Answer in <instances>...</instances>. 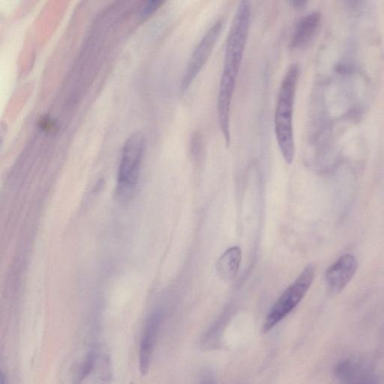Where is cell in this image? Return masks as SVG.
I'll return each mask as SVG.
<instances>
[{
  "label": "cell",
  "instance_id": "3",
  "mask_svg": "<svg viewBox=\"0 0 384 384\" xmlns=\"http://www.w3.org/2000/svg\"><path fill=\"white\" fill-rule=\"evenodd\" d=\"M145 137L141 132L131 135L122 151L117 178V193L128 198L133 194L139 179L145 150Z\"/></svg>",
  "mask_w": 384,
  "mask_h": 384
},
{
  "label": "cell",
  "instance_id": "15",
  "mask_svg": "<svg viewBox=\"0 0 384 384\" xmlns=\"http://www.w3.org/2000/svg\"><path fill=\"white\" fill-rule=\"evenodd\" d=\"M200 384H215L214 381L211 378H205L204 381H202Z\"/></svg>",
  "mask_w": 384,
  "mask_h": 384
},
{
  "label": "cell",
  "instance_id": "14",
  "mask_svg": "<svg viewBox=\"0 0 384 384\" xmlns=\"http://www.w3.org/2000/svg\"><path fill=\"white\" fill-rule=\"evenodd\" d=\"M0 384H8L3 372H1V374H0Z\"/></svg>",
  "mask_w": 384,
  "mask_h": 384
},
{
  "label": "cell",
  "instance_id": "5",
  "mask_svg": "<svg viewBox=\"0 0 384 384\" xmlns=\"http://www.w3.org/2000/svg\"><path fill=\"white\" fill-rule=\"evenodd\" d=\"M223 25L224 22L222 19L217 20L198 44L182 77L180 82L182 93L187 91L206 65L209 58L211 57L217 41L220 37Z\"/></svg>",
  "mask_w": 384,
  "mask_h": 384
},
{
  "label": "cell",
  "instance_id": "4",
  "mask_svg": "<svg viewBox=\"0 0 384 384\" xmlns=\"http://www.w3.org/2000/svg\"><path fill=\"white\" fill-rule=\"evenodd\" d=\"M316 267H305L294 282L287 288L269 310L263 329L269 332L280 323L300 304L310 289L315 278Z\"/></svg>",
  "mask_w": 384,
  "mask_h": 384
},
{
  "label": "cell",
  "instance_id": "2",
  "mask_svg": "<svg viewBox=\"0 0 384 384\" xmlns=\"http://www.w3.org/2000/svg\"><path fill=\"white\" fill-rule=\"evenodd\" d=\"M300 75L299 64H293L287 68L279 87L274 115L277 143L288 164L293 163L295 157L294 111Z\"/></svg>",
  "mask_w": 384,
  "mask_h": 384
},
{
  "label": "cell",
  "instance_id": "11",
  "mask_svg": "<svg viewBox=\"0 0 384 384\" xmlns=\"http://www.w3.org/2000/svg\"><path fill=\"white\" fill-rule=\"evenodd\" d=\"M163 4L164 2L162 1H149L146 3V4L142 8V16L147 17L152 15L155 11L158 10Z\"/></svg>",
  "mask_w": 384,
  "mask_h": 384
},
{
  "label": "cell",
  "instance_id": "1",
  "mask_svg": "<svg viewBox=\"0 0 384 384\" xmlns=\"http://www.w3.org/2000/svg\"><path fill=\"white\" fill-rule=\"evenodd\" d=\"M251 3L241 1L236 11L227 39L223 70L217 99V115L227 146L231 143V107L236 84L247 45Z\"/></svg>",
  "mask_w": 384,
  "mask_h": 384
},
{
  "label": "cell",
  "instance_id": "8",
  "mask_svg": "<svg viewBox=\"0 0 384 384\" xmlns=\"http://www.w3.org/2000/svg\"><path fill=\"white\" fill-rule=\"evenodd\" d=\"M321 22V15L318 12H311L305 15L296 25L290 41L291 50H301L307 48L316 37Z\"/></svg>",
  "mask_w": 384,
  "mask_h": 384
},
{
  "label": "cell",
  "instance_id": "10",
  "mask_svg": "<svg viewBox=\"0 0 384 384\" xmlns=\"http://www.w3.org/2000/svg\"><path fill=\"white\" fill-rule=\"evenodd\" d=\"M96 359V352L95 350H91L85 357L84 362L81 365L79 374L77 378V383L82 382L94 369Z\"/></svg>",
  "mask_w": 384,
  "mask_h": 384
},
{
  "label": "cell",
  "instance_id": "9",
  "mask_svg": "<svg viewBox=\"0 0 384 384\" xmlns=\"http://www.w3.org/2000/svg\"><path fill=\"white\" fill-rule=\"evenodd\" d=\"M242 260V250L233 247L225 252L217 262L216 270L224 281H232L238 275Z\"/></svg>",
  "mask_w": 384,
  "mask_h": 384
},
{
  "label": "cell",
  "instance_id": "6",
  "mask_svg": "<svg viewBox=\"0 0 384 384\" xmlns=\"http://www.w3.org/2000/svg\"><path fill=\"white\" fill-rule=\"evenodd\" d=\"M359 263L352 254L340 257L331 265L325 273V283L328 293L336 296L344 291L354 277Z\"/></svg>",
  "mask_w": 384,
  "mask_h": 384
},
{
  "label": "cell",
  "instance_id": "13",
  "mask_svg": "<svg viewBox=\"0 0 384 384\" xmlns=\"http://www.w3.org/2000/svg\"><path fill=\"white\" fill-rule=\"evenodd\" d=\"M290 5L295 8H303L305 5L307 4V1H303V0H294V1L289 2Z\"/></svg>",
  "mask_w": 384,
  "mask_h": 384
},
{
  "label": "cell",
  "instance_id": "7",
  "mask_svg": "<svg viewBox=\"0 0 384 384\" xmlns=\"http://www.w3.org/2000/svg\"><path fill=\"white\" fill-rule=\"evenodd\" d=\"M161 323L160 314L155 312L148 319L145 325L139 352V369L142 375L149 372Z\"/></svg>",
  "mask_w": 384,
  "mask_h": 384
},
{
  "label": "cell",
  "instance_id": "17",
  "mask_svg": "<svg viewBox=\"0 0 384 384\" xmlns=\"http://www.w3.org/2000/svg\"><path fill=\"white\" fill-rule=\"evenodd\" d=\"M130 384H134V383H130Z\"/></svg>",
  "mask_w": 384,
  "mask_h": 384
},
{
  "label": "cell",
  "instance_id": "12",
  "mask_svg": "<svg viewBox=\"0 0 384 384\" xmlns=\"http://www.w3.org/2000/svg\"><path fill=\"white\" fill-rule=\"evenodd\" d=\"M55 126L53 119L49 117H43L39 122V126L43 130L50 131L54 128Z\"/></svg>",
  "mask_w": 384,
  "mask_h": 384
},
{
  "label": "cell",
  "instance_id": "16",
  "mask_svg": "<svg viewBox=\"0 0 384 384\" xmlns=\"http://www.w3.org/2000/svg\"><path fill=\"white\" fill-rule=\"evenodd\" d=\"M363 384H377L376 382L373 381L372 379L365 381Z\"/></svg>",
  "mask_w": 384,
  "mask_h": 384
}]
</instances>
